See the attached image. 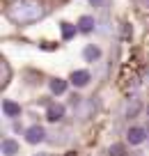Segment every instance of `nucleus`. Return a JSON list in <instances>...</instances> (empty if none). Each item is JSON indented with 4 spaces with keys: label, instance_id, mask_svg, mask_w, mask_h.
Listing matches in <instances>:
<instances>
[{
    "label": "nucleus",
    "instance_id": "obj_1",
    "mask_svg": "<svg viewBox=\"0 0 149 156\" xmlns=\"http://www.w3.org/2000/svg\"><path fill=\"white\" fill-rule=\"evenodd\" d=\"M7 16H9L16 25H28V23H37L39 19H44V16H46V9H44V5L37 2V0H19V2L9 5Z\"/></svg>",
    "mask_w": 149,
    "mask_h": 156
},
{
    "label": "nucleus",
    "instance_id": "obj_2",
    "mask_svg": "<svg viewBox=\"0 0 149 156\" xmlns=\"http://www.w3.org/2000/svg\"><path fill=\"white\" fill-rule=\"evenodd\" d=\"M25 140L30 142V145H37V142H41V140H46V131H44L41 126H30L28 131H25Z\"/></svg>",
    "mask_w": 149,
    "mask_h": 156
},
{
    "label": "nucleus",
    "instance_id": "obj_3",
    "mask_svg": "<svg viewBox=\"0 0 149 156\" xmlns=\"http://www.w3.org/2000/svg\"><path fill=\"white\" fill-rule=\"evenodd\" d=\"M46 117H48V122H60L64 117V106L62 103H51L46 110Z\"/></svg>",
    "mask_w": 149,
    "mask_h": 156
},
{
    "label": "nucleus",
    "instance_id": "obj_4",
    "mask_svg": "<svg viewBox=\"0 0 149 156\" xmlns=\"http://www.w3.org/2000/svg\"><path fill=\"white\" fill-rule=\"evenodd\" d=\"M144 129H140V126H131L129 131H126V140L131 142V145H140V142L144 140Z\"/></svg>",
    "mask_w": 149,
    "mask_h": 156
},
{
    "label": "nucleus",
    "instance_id": "obj_5",
    "mask_svg": "<svg viewBox=\"0 0 149 156\" xmlns=\"http://www.w3.org/2000/svg\"><path fill=\"white\" fill-rule=\"evenodd\" d=\"M90 71H85V69H78V71L71 73V83L76 85V87H85L87 83H90Z\"/></svg>",
    "mask_w": 149,
    "mask_h": 156
},
{
    "label": "nucleus",
    "instance_id": "obj_6",
    "mask_svg": "<svg viewBox=\"0 0 149 156\" xmlns=\"http://www.w3.org/2000/svg\"><path fill=\"white\" fill-rule=\"evenodd\" d=\"M2 112H5L7 117H19L21 115V106L16 101H12V99H5V101H2Z\"/></svg>",
    "mask_w": 149,
    "mask_h": 156
},
{
    "label": "nucleus",
    "instance_id": "obj_7",
    "mask_svg": "<svg viewBox=\"0 0 149 156\" xmlns=\"http://www.w3.org/2000/svg\"><path fill=\"white\" fill-rule=\"evenodd\" d=\"M94 25H96V21H94V16H80V19H78V32H92V30H94Z\"/></svg>",
    "mask_w": 149,
    "mask_h": 156
},
{
    "label": "nucleus",
    "instance_id": "obj_8",
    "mask_svg": "<svg viewBox=\"0 0 149 156\" xmlns=\"http://www.w3.org/2000/svg\"><path fill=\"white\" fill-rule=\"evenodd\" d=\"M2 154H5V156L19 154V142L12 140V138H5V140H2Z\"/></svg>",
    "mask_w": 149,
    "mask_h": 156
},
{
    "label": "nucleus",
    "instance_id": "obj_9",
    "mask_svg": "<svg viewBox=\"0 0 149 156\" xmlns=\"http://www.w3.org/2000/svg\"><path fill=\"white\" fill-rule=\"evenodd\" d=\"M83 55H85V60H87V62H94V60H99V58H101V48H99V46H94V44H90V46H85Z\"/></svg>",
    "mask_w": 149,
    "mask_h": 156
},
{
    "label": "nucleus",
    "instance_id": "obj_10",
    "mask_svg": "<svg viewBox=\"0 0 149 156\" xmlns=\"http://www.w3.org/2000/svg\"><path fill=\"white\" fill-rule=\"evenodd\" d=\"M9 78H12L9 62H7V60H2V64H0V83H2V87H7V85H9Z\"/></svg>",
    "mask_w": 149,
    "mask_h": 156
},
{
    "label": "nucleus",
    "instance_id": "obj_11",
    "mask_svg": "<svg viewBox=\"0 0 149 156\" xmlns=\"http://www.w3.org/2000/svg\"><path fill=\"white\" fill-rule=\"evenodd\" d=\"M60 30H62V39H71V37H76L78 25H71V23H67V21H62V23H60Z\"/></svg>",
    "mask_w": 149,
    "mask_h": 156
},
{
    "label": "nucleus",
    "instance_id": "obj_12",
    "mask_svg": "<svg viewBox=\"0 0 149 156\" xmlns=\"http://www.w3.org/2000/svg\"><path fill=\"white\" fill-rule=\"evenodd\" d=\"M51 92H53V94H64V92H67V80H62V78H53V80H51Z\"/></svg>",
    "mask_w": 149,
    "mask_h": 156
},
{
    "label": "nucleus",
    "instance_id": "obj_13",
    "mask_svg": "<svg viewBox=\"0 0 149 156\" xmlns=\"http://www.w3.org/2000/svg\"><path fill=\"white\" fill-rule=\"evenodd\" d=\"M108 156H126V147L122 142H115V145L108 149Z\"/></svg>",
    "mask_w": 149,
    "mask_h": 156
},
{
    "label": "nucleus",
    "instance_id": "obj_14",
    "mask_svg": "<svg viewBox=\"0 0 149 156\" xmlns=\"http://www.w3.org/2000/svg\"><path fill=\"white\" fill-rule=\"evenodd\" d=\"M138 110H140L138 99H133V103L129 101V106H126V115H129V117H135V115H138Z\"/></svg>",
    "mask_w": 149,
    "mask_h": 156
},
{
    "label": "nucleus",
    "instance_id": "obj_15",
    "mask_svg": "<svg viewBox=\"0 0 149 156\" xmlns=\"http://www.w3.org/2000/svg\"><path fill=\"white\" fill-rule=\"evenodd\" d=\"M90 2H92V5H94V7H99V5H101V2H103V0H90Z\"/></svg>",
    "mask_w": 149,
    "mask_h": 156
},
{
    "label": "nucleus",
    "instance_id": "obj_16",
    "mask_svg": "<svg viewBox=\"0 0 149 156\" xmlns=\"http://www.w3.org/2000/svg\"><path fill=\"white\" fill-rule=\"evenodd\" d=\"M34 156H48V154H34Z\"/></svg>",
    "mask_w": 149,
    "mask_h": 156
},
{
    "label": "nucleus",
    "instance_id": "obj_17",
    "mask_svg": "<svg viewBox=\"0 0 149 156\" xmlns=\"http://www.w3.org/2000/svg\"><path fill=\"white\" fill-rule=\"evenodd\" d=\"M147 133H149V122H147Z\"/></svg>",
    "mask_w": 149,
    "mask_h": 156
},
{
    "label": "nucleus",
    "instance_id": "obj_18",
    "mask_svg": "<svg viewBox=\"0 0 149 156\" xmlns=\"http://www.w3.org/2000/svg\"><path fill=\"white\" fill-rule=\"evenodd\" d=\"M147 115H149V106H147Z\"/></svg>",
    "mask_w": 149,
    "mask_h": 156
}]
</instances>
